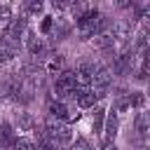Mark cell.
I'll use <instances>...</instances> for the list:
<instances>
[{
    "instance_id": "1",
    "label": "cell",
    "mask_w": 150,
    "mask_h": 150,
    "mask_svg": "<svg viewBox=\"0 0 150 150\" xmlns=\"http://www.w3.org/2000/svg\"><path fill=\"white\" fill-rule=\"evenodd\" d=\"M40 66H42V73H45V75L56 77V75H61V73L66 70V56L59 54V52H49V54L42 59Z\"/></svg>"
},
{
    "instance_id": "2",
    "label": "cell",
    "mask_w": 150,
    "mask_h": 150,
    "mask_svg": "<svg viewBox=\"0 0 150 150\" xmlns=\"http://www.w3.org/2000/svg\"><path fill=\"white\" fill-rule=\"evenodd\" d=\"M117 129H120V117L110 110L103 120V143H115V136H117Z\"/></svg>"
},
{
    "instance_id": "3",
    "label": "cell",
    "mask_w": 150,
    "mask_h": 150,
    "mask_svg": "<svg viewBox=\"0 0 150 150\" xmlns=\"http://www.w3.org/2000/svg\"><path fill=\"white\" fill-rule=\"evenodd\" d=\"M70 30H73V23H70L66 16H56V19H52L49 38H54V40H63V38L70 35Z\"/></svg>"
},
{
    "instance_id": "4",
    "label": "cell",
    "mask_w": 150,
    "mask_h": 150,
    "mask_svg": "<svg viewBox=\"0 0 150 150\" xmlns=\"http://www.w3.org/2000/svg\"><path fill=\"white\" fill-rule=\"evenodd\" d=\"M14 127H16L19 131H35L38 122H35V117H33L30 112L19 110V112H14Z\"/></svg>"
},
{
    "instance_id": "5",
    "label": "cell",
    "mask_w": 150,
    "mask_h": 150,
    "mask_svg": "<svg viewBox=\"0 0 150 150\" xmlns=\"http://www.w3.org/2000/svg\"><path fill=\"white\" fill-rule=\"evenodd\" d=\"M14 143H16L14 127L9 122H0V150H9L14 148Z\"/></svg>"
},
{
    "instance_id": "6",
    "label": "cell",
    "mask_w": 150,
    "mask_h": 150,
    "mask_svg": "<svg viewBox=\"0 0 150 150\" xmlns=\"http://www.w3.org/2000/svg\"><path fill=\"white\" fill-rule=\"evenodd\" d=\"M73 101H75V108L82 110V108H94V103H96L98 98H96V94H94L91 89H77Z\"/></svg>"
},
{
    "instance_id": "7",
    "label": "cell",
    "mask_w": 150,
    "mask_h": 150,
    "mask_svg": "<svg viewBox=\"0 0 150 150\" xmlns=\"http://www.w3.org/2000/svg\"><path fill=\"white\" fill-rule=\"evenodd\" d=\"M68 103H63V101H49V115H52V120H56V122H66V117H68Z\"/></svg>"
},
{
    "instance_id": "8",
    "label": "cell",
    "mask_w": 150,
    "mask_h": 150,
    "mask_svg": "<svg viewBox=\"0 0 150 150\" xmlns=\"http://www.w3.org/2000/svg\"><path fill=\"white\" fill-rule=\"evenodd\" d=\"M134 129H136V134H138L141 141H145V138L150 136V120H148V112H138V115H136Z\"/></svg>"
},
{
    "instance_id": "9",
    "label": "cell",
    "mask_w": 150,
    "mask_h": 150,
    "mask_svg": "<svg viewBox=\"0 0 150 150\" xmlns=\"http://www.w3.org/2000/svg\"><path fill=\"white\" fill-rule=\"evenodd\" d=\"M91 47L94 49H98V52H110V49H115L112 47V38H110V33H101V35H94L91 38Z\"/></svg>"
},
{
    "instance_id": "10",
    "label": "cell",
    "mask_w": 150,
    "mask_h": 150,
    "mask_svg": "<svg viewBox=\"0 0 150 150\" xmlns=\"http://www.w3.org/2000/svg\"><path fill=\"white\" fill-rule=\"evenodd\" d=\"M103 120H105V108L103 105H94L91 108V129L96 134L103 131Z\"/></svg>"
},
{
    "instance_id": "11",
    "label": "cell",
    "mask_w": 150,
    "mask_h": 150,
    "mask_svg": "<svg viewBox=\"0 0 150 150\" xmlns=\"http://www.w3.org/2000/svg\"><path fill=\"white\" fill-rule=\"evenodd\" d=\"M42 12V2L33 0V2H23L21 5V16H38Z\"/></svg>"
},
{
    "instance_id": "12",
    "label": "cell",
    "mask_w": 150,
    "mask_h": 150,
    "mask_svg": "<svg viewBox=\"0 0 150 150\" xmlns=\"http://www.w3.org/2000/svg\"><path fill=\"white\" fill-rule=\"evenodd\" d=\"M14 19V14H12V7L9 5H0V35L7 30V26H9V21Z\"/></svg>"
},
{
    "instance_id": "13",
    "label": "cell",
    "mask_w": 150,
    "mask_h": 150,
    "mask_svg": "<svg viewBox=\"0 0 150 150\" xmlns=\"http://www.w3.org/2000/svg\"><path fill=\"white\" fill-rule=\"evenodd\" d=\"M127 98H129V105L131 108H143L145 105V94L143 91H129Z\"/></svg>"
},
{
    "instance_id": "14",
    "label": "cell",
    "mask_w": 150,
    "mask_h": 150,
    "mask_svg": "<svg viewBox=\"0 0 150 150\" xmlns=\"http://www.w3.org/2000/svg\"><path fill=\"white\" fill-rule=\"evenodd\" d=\"M12 150H38V145H35L33 138H16V143H14Z\"/></svg>"
},
{
    "instance_id": "15",
    "label": "cell",
    "mask_w": 150,
    "mask_h": 150,
    "mask_svg": "<svg viewBox=\"0 0 150 150\" xmlns=\"http://www.w3.org/2000/svg\"><path fill=\"white\" fill-rule=\"evenodd\" d=\"M68 150H91V145H89V141L87 138H75L73 143H70V148Z\"/></svg>"
},
{
    "instance_id": "16",
    "label": "cell",
    "mask_w": 150,
    "mask_h": 150,
    "mask_svg": "<svg viewBox=\"0 0 150 150\" xmlns=\"http://www.w3.org/2000/svg\"><path fill=\"white\" fill-rule=\"evenodd\" d=\"M80 120V110L77 108H68V117H66V124H70V122H77Z\"/></svg>"
},
{
    "instance_id": "17",
    "label": "cell",
    "mask_w": 150,
    "mask_h": 150,
    "mask_svg": "<svg viewBox=\"0 0 150 150\" xmlns=\"http://www.w3.org/2000/svg\"><path fill=\"white\" fill-rule=\"evenodd\" d=\"M52 7L63 12V9H70V2H63V0H54V2H52Z\"/></svg>"
},
{
    "instance_id": "18",
    "label": "cell",
    "mask_w": 150,
    "mask_h": 150,
    "mask_svg": "<svg viewBox=\"0 0 150 150\" xmlns=\"http://www.w3.org/2000/svg\"><path fill=\"white\" fill-rule=\"evenodd\" d=\"M52 19L54 16H45V21H42V33L45 35H49V30H52Z\"/></svg>"
},
{
    "instance_id": "19",
    "label": "cell",
    "mask_w": 150,
    "mask_h": 150,
    "mask_svg": "<svg viewBox=\"0 0 150 150\" xmlns=\"http://www.w3.org/2000/svg\"><path fill=\"white\" fill-rule=\"evenodd\" d=\"M101 150H117V145H115V143H103Z\"/></svg>"
}]
</instances>
